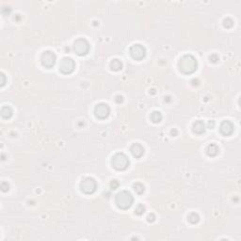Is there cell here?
<instances>
[{"mask_svg":"<svg viewBox=\"0 0 241 241\" xmlns=\"http://www.w3.org/2000/svg\"><path fill=\"white\" fill-rule=\"evenodd\" d=\"M179 70L185 75L193 74L198 67V62L196 59L192 55H185L183 56L178 63Z\"/></svg>","mask_w":241,"mask_h":241,"instance_id":"6da1fadb","label":"cell"},{"mask_svg":"<svg viewBox=\"0 0 241 241\" xmlns=\"http://www.w3.org/2000/svg\"><path fill=\"white\" fill-rule=\"evenodd\" d=\"M134 199L133 196L131 195L130 192L126 191V190H123L116 195L115 198V203L117 205V206L120 209H128L131 207V205H133Z\"/></svg>","mask_w":241,"mask_h":241,"instance_id":"7a4b0ae2","label":"cell"},{"mask_svg":"<svg viewBox=\"0 0 241 241\" xmlns=\"http://www.w3.org/2000/svg\"><path fill=\"white\" fill-rule=\"evenodd\" d=\"M112 166L117 171H124L129 167V159L126 157V155L123 153H118L115 156H113L111 160Z\"/></svg>","mask_w":241,"mask_h":241,"instance_id":"3957f363","label":"cell"},{"mask_svg":"<svg viewBox=\"0 0 241 241\" xmlns=\"http://www.w3.org/2000/svg\"><path fill=\"white\" fill-rule=\"evenodd\" d=\"M80 188L85 194H92L97 188V183L91 177H87L83 179L80 183Z\"/></svg>","mask_w":241,"mask_h":241,"instance_id":"277c9868","label":"cell"},{"mask_svg":"<svg viewBox=\"0 0 241 241\" xmlns=\"http://www.w3.org/2000/svg\"><path fill=\"white\" fill-rule=\"evenodd\" d=\"M74 50L78 56H85L89 50V43L86 39H77L74 43Z\"/></svg>","mask_w":241,"mask_h":241,"instance_id":"5b68a950","label":"cell"},{"mask_svg":"<svg viewBox=\"0 0 241 241\" xmlns=\"http://www.w3.org/2000/svg\"><path fill=\"white\" fill-rule=\"evenodd\" d=\"M56 60L57 57L52 51H44L41 56V62L47 69H50L55 65Z\"/></svg>","mask_w":241,"mask_h":241,"instance_id":"8992f818","label":"cell"},{"mask_svg":"<svg viewBox=\"0 0 241 241\" xmlns=\"http://www.w3.org/2000/svg\"><path fill=\"white\" fill-rule=\"evenodd\" d=\"M129 53L134 60H141L146 56V49H145V47L141 44H134L130 47Z\"/></svg>","mask_w":241,"mask_h":241,"instance_id":"52a82bcc","label":"cell"},{"mask_svg":"<svg viewBox=\"0 0 241 241\" xmlns=\"http://www.w3.org/2000/svg\"><path fill=\"white\" fill-rule=\"evenodd\" d=\"M75 68V63L73 59L71 58H63L60 60V71L64 74V75H68L74 72Z\"/></svg>","mask_w":241,"mask_h":241,"instance_id":"ba28073f","label":"cell"},{"mask_svg":"<svg viewBox=\"0 0 241 241\" xmlns=\"http://www.w3.org/2000/svg\"><path fill=\"white\" fill-rule=\"evenodd\" d=\"M110 113V108L108 105L106 103H100L94 108V114L96 118H98L100 120H104L108 117Z\"/></svg>","mask_w":241,"mask_h":241,"instance_id":"9c48e42d","label":"cell"},{"mask_svg":"<svg viewBox=\"0 0 241 241\" xmlns=\"http://www.w3.org/2000/svg\"><path fill=\"white\" fill-rule=\"evenodd\" d=\"M219 130H220V133L223 136H230L234 133V126L230 121H223L220 124Z\"/></svg>","mask_w":241,"mask_h":241,"instance_id":"30bf717a","label":"cell"},{"mask_svg":"<svg viewBox=\"0 0 241 241\" xmlns=\"http://www.w3.org/2000/svg\"><path fill=\"white\" fill-rule=\"evenodd\" d=\"M130 152L136 158H139L144 155V148L139 143H134L130 147Z\"/></svg>","mask_w":241,"mask_h":241,"instance_id":"8fae6325","label":"cell"},{"mask_svg":"<svg viewBox=\"0 0 241 241\" xmlns=\"http://www.w3.org/2000/svg\"><path fill=\"white\" fill-rule=\"evenodd\" d=\"M205 131V124L203 121H196L193 123V132L196 134H203Z\"/></svg>","mask_w":241,"mask_h":241,"instance_id":"7c38bea8","label":"cell"},{"mask_svg":"<svg viewBox=\"0 0 241 241\" xmlns=\"http://www.w3.org/2000/svg\"><path fill=\"white\" fill-rule=\"evenodd\" d=\"M206 153L209 157H216L219 153V148L216 145V144H209L206 147Z\"/></svg>","mask_w":241,"mask_h":241,"instance_id":"4fadbf2b","label":"cell"},{"mask_svg":"<svg viewBox=\"0 0 241 241\" xmlns=\"http://www.w3.org/2000/svg\"><path fill=\"white\" fill-rule=\"evenodd\" d=\"M109 66H110L111 70H113V71H116V72H117V71L122 70V68H123V63H122V61H121V60H119L115 59V60H111V62H110Z\"/></svg>","mask_w":241,"mask_h":241,"instance_id":"5bb4252c","label":"cell"},{"mask_svg":"<svg viewBox=\"0 0 241 241\" xmlns=\"http://www.w3.org/2000/svg\"><path fill=\"white\" fill-rule=\"evenodd\" d=\"M1 116L4 119H10L12 116V109L10 107H8V106L3 107L1 108Z\"/></svg>","mask_w":241,"mask_h":241,"instance_id":"9a60e30c","label":"cell"},{"mask_svg":"<svg viewBox=\"0 0 241 241\" xmlns=\"http://www.w3.org/2000/svg\"><path fill=\"white\" fill-rule=\"evenodd\" d=\"M187 220L191 223V224H196L199 222L200 220V217L197 213H191L188 215L187 217Z\"/></svg>","mask_w":241,"mask_h":241,"instance_id":"2e32d148","label":"cell"},{"mask_svg":"<svg viewBox=\"0 0 241 241\" xmlns=\"http://www.w3.org/2000/svg\"><path fill=\"white\" fill-rule=\"evenodd\" d=\"M151 120L153 121V123H158L162 120V114L159 111H154L151 115Z\"/></svg>","mask_w":241,"mask_h":241,"instance_id":"e0dca14e","label":"cell"},{"mask_svg":"<svg viewBox=\"0 0 241 241\" xmlns=\"http://www.w3.org/2000/svg\"><path fill=\"white\" fill-rule=\"evenodd\" d=\"M134 190L137 194H142L144 190H145V187H144V186L141 183H136L134 185Z\"/></svg>","mask_w":241,"mask_h":241,"instance_id":"ac0fdd59","label":"cell"},{"mask_svg":"<svg viewBox=\"0 0 241 241\" xmlns=\"http://www.w3.org/2000/svg\"><path fill=\"white\" fill-rule=\"evenodd\" d=\"M223 26L226 28H231L234 26V21L231 18H226V19L223 20Z\"/></svg>","mask_w":241,"mask_h":241,"instance_id":"d6986e66","label":"cell"},{"mask_svg":"<svg viewBox=\"0 0 241 241\" xmlns=\"http://www.w3.org/2000/svg\"><path fill=\"white\" fill-rule=\"evenodd\" d=\"M144 212H145V207H144L143 205H138L135 210V213L138 216H141Z\"/></svg>","mask_w":241,"mask_h":241,"instance_id":"ffe728a7","label":"cell"},{"mask_svg":"<svg viewBox=\"0 0 241 241\" xmlns=\"http://www.w3.org/2000/svg\"><path fill=\"white\" fill-rule=\"evenodd\" d=\"M109 186H110V188H112V189H116V188L119 187V182H118L117 180H112V181L109 183Z\"/></svg>","mask_w":241,"mask_h":241,"instance_id":"44dd1931","label":"cell"},{"mask_svg":"<svg viewBox=\"0 0 241 241\" xmlns=\"http://www.w3.org/2000/svg\"><path fill=\"white\" fill-rule=\"evenodd\" d=\"M9 184L8 183H6V182H3L2 184H1V188H2V191H4V192H6V191H8L9 190Z\"/></svg>","mask_w":241,"mask_h":241,"instance_id":"7402d4cb","label":"cell"},{"mask_svg":"<svg viewBox=\"0 0 241 241\" xmlns=\"http://www.w3.org/2000/svg\"><path fill=\"white\" fill-rule=\"evenodd\" d=\"M219 60V56L216 55V54H214V55H212V56L210 57V60H211L212 62H214V63L218 62Z\"/></svg>","mask_w":241,"mask_h":241,"instance_id":"603a6c76","label":"cell"},{"mask_svg":"<svg viewBox=\"0 0 241 241\" xmlns=\"http://www.w3.org/2000/svg\"><path fill=\"white\" fill-rule=\"evenodd\" d=\"M0 78H1V82H0L1 83V87H3L6 83V76L3 73H1V75H0Z\"/></svg>","mask_w":241,"mask_h":241,"instance_id":"cb8c5ba5","label":"cell"},{"mask_svg":"<svg viewBox=\"0 0 241 241\" xmlns=\"http://www.w3.org/2000/svg\"><path fill=\"white\" fill-rule=\"evenodd\" d=\"M155 219H156V217H155L154 214H151V215L148 216V221L149 222H153V221H155Z\"/></svg>","mask_w":241,"mask_h":241,"instance_id":"d4e9b609","label":"cell"},{"mask_svg":"<svg viewBox=\"0 0 241 241\" xmlns=\"http://www.w3.org/2000/svg\"><path fill=\"white\" fill-rule=\"evenodd\" d=\"M116 102L117 103H122L123 102V96H121V95H118V96H116Z\"/></svg>","mask_w":241,"mask_h":241,"instance_id":"484cf974","label":"cell"},{"mask_svg":"<svg viewBox=\"0 0 241 241\" xmlns=\"http://www.w3.org/2000/svg\"><path fill=\"white\" fill-rule=\"evenodd\" d=\"M209 126H210V127H213V126H214V122H210V123H209Z\"/></svg>","mask_w":241,"mask_h":241,"instance_id":"4316f807","label":"cell"}]
</instances>
